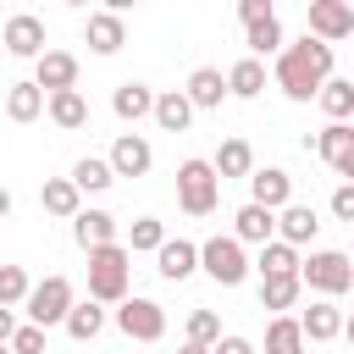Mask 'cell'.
Masks as SVG:
<instances>
[{
  "label": "cell",
  "instance_id": "cell-1",
  "mask_svg": "<svg viewBox=\"0 0 354 354\" xmlns=\"http://www.w3.org/2000/svg\"><path fill=\"white\" fill-rule=\"evenodd\" d=\"M332 77V50L321 44V39H293V44H282L277 50V88L288 94V100H315V88Z\"/></svg>",
  "mask_w": 354,
  "mask_h": 354
},
{
  "label": "cell",
  "instance_id": "cell-2",
  "mask_svg": "<svg viewBox=\"0 0 354 354\" xmlns=\"http://www.w3.org/2000/svg\"><path fill=\"white\" fill-rule=\"evenodd\" d=\"M127 277H133V254L122 243L88 249V299L94 304H122L127 299Z\"/></svg>",
  "mask_w": 354,
  "mask_h": 354
},
{
  "label": "cell",
  "instance_id": "cell-3",
  "mask_svg": "<svg viewBox=\"0 0 354 354\" xmlns=\"http://www.w3.org/2000/svg\"><path fill=\"white\" fill-rule=\"evenodd\" d=\"M299 288H315L326 299H343L354 288V266L343 249H315L310 260H299Z\"/></svg>",
  "mask_w": 354,
  "mask_h": 354
},
{
  "label": "cell",
  "instance_id": "cell-4",
  "mask_svg": "<svg viewBox=\"0 0 354 354\" xmlns=\"http://www.w3.org/2000/svg\"><path fill=\"white\" fill-rule=\"evenodd\" d=\"M72 304H77V293H72V282H66V277H44V282H33V288H28V299H22L28 326H39V332L61 326Z\"/></svg>",
  "mask_w": 354,
  "mask_h": 354
},
{
  "label": "cell",
  "instance_id": "cell-5",
  "mask_svg": "<svg viewBox=\"0 0 354 354\" xmlns=\"http://www.w3.org/2000/svg\"><path fill=\"white\" fill-rule=\"evenodd\" d=\"M216 199H221V183H216L210 160H183V166H177V205H183L188 216H210Z\"/></svg>",
  "mask_w": 354,
  "mask_h": 354
},
{
  "label": "cell",
  "instance_id": "cell-6",
  "mask_svg": "<svg viewBox=\"0 0 354 354\" xmlns=\"http://www.w3.org/2000/svg\"><path fill=\"white\" fill-rule=\"evenodd\" d=\"M199 266H205V277L221 282V288H238V282L249 277V254H243L238 238H205V243H199Z\"/></svg>",
  "mask_w": 354,
  "mask_h": 354
},
{
  "label": "cell",
  "instance_id": "cell-7",
  "mask_svg": "<svg viewBox=\"0 0 354 354\" xmlns=\"http://www.w3.org/2000/svg\"><path fill=\"white\" fill-rule=\"evenodd\" d=\"M116 326H122V337H133V343H160V337H166V310H160L155 299L127 293V299L116 304Z\"/></svg>",
  "mask_w": 354,
  "mask_h": 354
},
{
  "label": "cell",
  "instance_id": "cell-8",
  "mask_svg": "<svg viewBox=\"0 0 354 354\" xmlns=\"http://www.w3.org/2000/svg\"><path fill=\"white\" fill-rule=\"evenodd\" d=\"M348 33H354V6L348 0H310V39H321L332 50Z\"/></svg>",
  "mask_w": 354,
  "mask_h": 354
},
{
  "label": "cell",
  "instance_id": "cell-9",
  "mask_svg": "<svg viewBox=\"0 0 354 354\" xmlns=\"http://www.w3.org/2000/svg\"><path fill=\"white\" fill-rule=\"evenodd\" d=\"M0 44H6L11 55H22V61H39V55H44V22H39L33 11H17V17H6Z\"/></svg>",
  "mask_w": 354,
  "mask_h": 354
},
{
  "label": "cell",
  "instance_id": "cell-10",
  "mask_svg": "<svg viewBox=\"0 0 354 354\" xmlns=\"http://www.w3.org/2000/svg\"><path fill=\"white\" fill-rule=\"evenodd\" d=\"M33 88H39V94H66V88H77V55L44 50V55L33 61Z\"/></svg>",
  "mask_w": 354,
  "mask_h": 354
},
{
  "label": "cell",
  "instance_id": "cell-11",
  "mask_svg": "<svg viewBox=\"0 0 354 354\" xmlns=\"http://www.w3.org/2000/svg\"><path fill=\"white\" fill-rule=\"evenodd\" d=\"M315 155L337 171V177H354V127L348 122H326L315 133Z\"/></svg>",
  "mask_w": 354,
  "mask_h": 354
},
{
  "label": "cell",
  "instance_id": "cell-12",
  "mask_svg": "<svg viewBox=\"0 0 354 354\" xmlns=\"http://www.w3.org/2000/svg\"><path fill=\"white\" fill-rule=\"evenodd\" d=\"M105 166H111V177H144V171L155 166V149H149L144 133H122V138L111 144Z\"/></svg>",
  "mask_w": 354,
  "mask_h": 354
},
{
  "label": "cell",
  "instance_id": "cell-13",
  "mask_svg": "<svg viewBox=\"0 0 354 354\" xmlns=\"http://www.w3.org/2000/svg\"><path fill=\"white\" fill-rule=\"evenodd\" d=\"M249 205H260V210H282V205H293V177L282 171V166H260V171H249Z\"/></svg>",
  "mask_w": 354,
  "mask_h": 354
},
{
  "label": "cell",
  "instance_id": "cell-14",
  "mask_svg": "<svg viewBox=\"0 0 354 354\" xmlns=\"http://www.w3.org/2000/svg\"><path fill=\"white\" fill-rule=\"evenodd\" d=\"M155 271H160L166 282H188V277L199 271V243H188V238H166V243L155 249Z\"/></svg>",
  "mask_w": 354,
  "mask_h": 354
},
{
  "label": "cell",
  "instance_id": "cell-15",
  "mask_svg": "<svg viewBox=\"0 0 354 354\" xmlns=\"http://www.w3.org/2000/svg\"><path fill=\"white\" fill-rule=\"evenodd\" d=\"M299 321V337L304 343H332V337H343V310L332 304V299H315L304 315H293Z\"/></svg>",
  "mask_w": 354,
  "mask_h": 354
},
{
  "label": "cell",
  "instance_id": "cell-16",
  "mask_svg": "<svg viewBox=\"0 0 354 354\" xmlns=\"http://www.w3.org/2000/svg\"><path fill=\"white\" fill-rule=\"evenodd\" d=\"M72 243H77L83 254L116 243V216H111V210H77V216H72Z\"/></svg>",
  "mask_w": 354,
  "mask_h": 354
},
{
  "label": "cell",
  "instance_id": "cell-17",
  "mask_svg": "<svg viewBox=\"0 0 354 354\" xmlns=\"http://www.w3.org/2000/svg\"><path fill=\"white\" fill-rule=\"evenodd\" d=\"M83 39H88V50H94V55H116V50L127 44V28H122V17H116V11H88Z\"/></svg>",
  "mask_w": 354,
  "mask_h": 354
},
{
  "label": "cell",
  "instance_id": "cell-18",
  "mask_svg": "<svg viewBox=\"0 0 354 354\" xmlns=\"http://www.w3.org/2000/svg\"><path fill=\"white\" fill-rule=\"evenodd\" d=\"M315 232H321V221H315L310 205H282L277 210V243L299 249V243H315Z\"/></svg>",
  "mask_w": 354,
  "mask_h": 354
},
{
  "label": "cell",
  "instance_id": "cell-19",
  "mask_svg": "<svg viewBox=\"0 0 354 354\" xmlns=\"http://www.w3.org/2000/svg\"><path fill=\"white\" fill-rule=\"evenodd\" d=\"M111 111L122 116V122H144L149 111H155V88L149 83H116V94H111Z\"/></svg>",
  "mask_w": 354,
  "mask_h": 354
},
{
  "label": "cell",
  "instance_id": "cell-20",
  "mask_svg": "<svg viewBox=\"0 0 354 354\" xmlns=\"http://www.w3.org/2000/svg\"><path fill=\"white\" fill-rule=\"evenodd\" d=\"M183 100H188L194 111H216V105L227 100V83H221V72H216V66H199V72L188 77V88H183Z\"/></svg>",
  "mask_w": 354,
  "mask_h": 354
},
{
  "label": "cell",
  "instance_id": "cell-21",
  "mask_svg": "<svg viewBox=\"0 0 354 354\" xmlns=\"http://www.w3.org/2000/svg\"><path fill=\"white\" fill-rule=\"evenodd\" d=\"M44 111H50V122L66 127V133L88 127V100H83L77 88H66V94H44Z\"/></svg>",
  "mask_w": 354,
  "mask_h": 354
},
{
  "label": "cell",
  "instance_id": "cell-22",
  "mask_svg": "<svg viewBox=\"0 0 354 354\" xmlns=\"http://www.w3.org/2000/svg\"><path fill=\"white\" fill-rule=\"evenodd\" d=\"M210 171H216V183H227V177H249V171H254V149H249V138H227V144L216 149Z\"/></svg>",
  "mask_w": 354,
  "mask_h": 354
},
{
  "label": "cell",
  "instance_id": "cell-23",
  "mask_svg": "<svg viewBox=\"0 0 354 354\" xmlns=\"http://www.w3.org/2000/svg\"><path fill=\"white\" fill-rule=\"evenodd\" d=\"M232 238H238V243H271V238H277V216L260 210V205H243V210L232 216Z\"/></svg>",
  "mask_w": 354,
  "mask_h": 354
},
{
  "label": "cell",
  "instance_id": "cell-24",
  "mask_svg": "<svg viewBox=\"0 0 354 354\" xmlns=\"http://www.w3.org/2000/svg\"><path fill=\"white\" fill-rule=\"evenodd\" d=\"M61 326H66V337H72V343H94V337L105 332V304L83 299V304H72V310H66V321H61Z\"/></svg>",
  "mask_w": 354,
  "mask_h": 354
},
{
  "label": "cell",
  "instance_id": "cell-25",
  "mask_svg": "<svg viewBox=\"0 0 354 354\" xmlns=\"http://www.w3.org/2000/svg\"><path fill=\"white\" fill-rule=\"evenodd\" d=\"M39 205L50 210V216H61V221H72L77 210H83V194L66 183V177H44V188H39Z\"/></svg>",
  "mask_w": 354,
  "mask_h": 354
},
{
  "label": "cell",
  "instance_id": "cell-26",
  "mask_svg": "<svg viewBox=\"0 0 354 354\" xmlns=\"http://www.w3.org/2000/svg\"><path fill=\"white\" fill-rule=\"evenodd\" d=\"M315 100H321L326 122H348V116H354V83H348V77H326V83L315 88Z\"/></svg>",
  "mask_w": 354,
  "mask_h": 354
},
{
  "label": "cell",
  "instance_id": "cell-27",
  "mask_svg": "<svg viewBox=\"0 0 354 354\" xmlns=\"http://www.w3.org/2000/svg\"><path fill=\"white\" fill-rule=\"evenodd\" d=\"M149 116L160 122V133H183L194 122V105L183 100V88H166V94H155V111Z\"/></svg>",
  "mask_w": 354,
  "mask_h": 354
},
{
  "label": "cell",
  "instance_id": "cell-28",
  "mask_svg": "<svg viewBox=\"0 0 354 354\" xmlns=\"http://www.w3.org/2000/svg\"><path fill=\"white\" fill-rule=\"evenodd\" d=\"M77 194H105L116 177H111V166H105V155H83L77 166H72V177H66Z\"/></svg>",
  "mask_w": 354,
  "mask_h": 354
},
{
  "label": "cell",
  "instance_id": "cell-29",
  "mask_svg": "<svg viewBox=\"0 0 354 354\" xmlns=\"http://www.w3.org/2000/svg\"><path fill=\"white\" fill-rule=\"evenodd\" d=\"M221 83H227V94H238V100H254V94L266 88V66L243 55V61H232V72H227Z\"/></svg>",
  "mask_w": 354,
  "mask_h": 354
},
{
  "label": "cell",
  "instance_id": "cell-30",
  "mask_svg": "<svg viewBox=\"0 0 354 354\" xmlns=\"http://www.w3.org/2000/svg\"><path fill=\"white\" fill-rule=\"evenodd\" d=\"M299 293H304L299 277H260V310H277L282 315V310L299 304Z\"/></svg>",
  "mask_w": 354,
  "mask_h": 354
},
{
  "label": "cell",
  "instance_id": "cell-31",
  "mask_svg": "<svg viewBox=\"0 0 354 354\" xmlns=\"http://www.w3.org/2000/svg\"><path fill=\"white\" fill-rule=\"evenodd\" d=\"M6 116H11V122H33V116H44V94H39L33 83H11V88H6Z\"/></svg>",
  "mask_w": 354,
  "mask_h": 354
},
{
  "label": "cell",
  "instance_id": "cell-32",
  "mask_svg": "<svg viewBox=\"0 0 354 354\" xmlns=\"http://www.w3.org/2000/svg\"><path fill=\"white\" fill-rule=\"evenodd\" d=\"M260 277H299V249H288V243H260Z\"/></svg>",
  "mask_w": 354,
  "mask_h": 354
},
{
  "label": "cell",
  "instance_id": "cell-33",
  "mask_svg": "<svg viewBox=\"0 0 354 354\" xmlns=\"http://www.w3.org/2000/svg\"><path fill=\"white\" fill-rule=\"evenodd\" d=\"M266 354H304V337H299V321L293 315H277L266 326Z\"/></svg>",
  "mask_w": 354,
  "mask_h": 354
},
{
  "label": "cell",
  "instance_id": "cell-34",
  "mask_svg": "<svg viewBox=\"0 0 354 354\" xmlns=\"http://www.w3.org/2000/svg\"><path fill=\"white\" fill-rule=\"evenodd\" d=\"M243 39H249V61H260V55H277V50H282V22H277V17H266V22L243 28Z\"/></svg>",
  "mask_w": 354,
  "mask_h": 354
},
{
  "label": "cell",
  "instance_id": "cell-35",
  "mask_svg": "<svg viewBox=\"0 0 354 354\" xmlns=\"http://www.w3.org/2000/svg\"><path fill=\"white\" fill-rule=\"evenodd\" d=\"M160 243H166V227H160V221H155V216H138V221H133V232H127V243H122V249H127V254H155V249H160Z\"/></svg>",
  "mask_w": 354,
  "mask_h": 354
},
{
  "label": "cell",
  "instance_id": "cell-36",
  "mask_svg": "<svg viewBox=\"0 0 354 354\" xmlns=\"http://www.w3.org/2000/svg\"><path fill=\"white\" fill-rule=\"evenodd\" d=\"M28 288H33V282H28L22 266H0V310H17V304L28 299Z\"/></svg>",
  "mask_w": 354,
  "mask_h": 354
},
{
  "label": "cell",
  "instance_id": "cell-37",
  "mask_svg": "<svg viewBox=\"0 0 354 354\" xmlns=\"http://www.w3.org/2000/svg\"><path fill=\"white\" fill-rule=\"evenodd\" d=\"M216 337H221V315H216V310H194V315H188V337H183V343L210 348Z\"/></svg>",
  "mask_w": 354,
  "mask_h": 354
},
{
  "label": "cell",
  "instance_id": "cell-38",
  "mask_svg": "<svg viewBox=\"0 0 354 354\" xmlns=\"http://www.w3.org/2000/svg\"><path fill=\"white\" fill-rule=\"evenodd\" d=\"M6 348H11V354H44V332H39V326H17Z\"/></svg>",
  "mask_w": 354,
  "mask_h": 354
},
{
  "label": "cell",
  "instance_id": "cell-39",
  "mask_svg": "<svg viewBox=\"0 0 354 354\" xmlns=\"http://www.w3.org/2000/svg\"><path fill=\"white\" fill-rule=\"evenodd\" d=\"M238 17H243V28H254V22L277 17V6H271V0H238Z\"/></svg>",
  "mask_w": 354,
  "mask_h": 354
},
{
  "label": "cell",
  "instance_id": "cell-40",
  "mask_svg": "<svg viewBox=\"0 0 354 354\" xmlns=\"http://www.w3.org/2000/svg\"><path fill=\"white\" fill-rule=\"evenodd\" d=\"M332 216L337 221H354V183H337L332 188Z\"/></svg>",
  "mask_w": 354,
  "mask_h": 354
},
{
  "label": "cell",
  "instance_id": "cell-41",
  "mask_svg": "<svg viewBox=\"0 0 354 354\" xmlns=\"http://www.w3.org/2000/svg\"><path fill=\"white\" fill-rule=\"evenodd\" d=\"M210 354H254V343H249V337H238V332H221V337L210 343Z\"/></svg>",
  "mask_w": 354,
  "mask_h": 354
},
{
  "label": "cell",
  "instance_id": "cell-42",
  "mask_svg": "<svg viewBox=\"0 0 354 354\" xmlns=\"http://www.w3.org/2000/svg\"><path fill=\"white\" fill-rule=\"evenodd\" d=\"M11 332H17V310H0V343H11Z\"/></svg>",
  "mask_w": 354,
  "mask_h": 354
},
{
  "label": "cell",
  "instance_id": "cell-43",
  "mask_svg": "<svg viewBox=\"0 0 354 354\" xmlns=\"http://www.w3.org/2000/svg\"><path fill=\"white\" fill-rule=\"evenodd\" d=\"M0 216H11V188H0Z\"/></svg>",
  "mask_w": 354,
  "mask_h": 354
},
{
  "label": "cell",
  "instance_id": "cell-44",
  "mask_svg": "<svg viewBox=\"0 0 354 354\" xmlns=\"http://www.w3.org/2000/svg\"><path fill=\"white\" fill-rule=\"evenodd\" d=\"M177 354H210V348H199V343H183V348H177Z\"/></svg>",
  "mask_w": 354,
  "mask_h": 354
},
{
  "label": "cell",
  "instance_id": "cell-45",
  "mask_svg": "<svg viewBox=\"0 0 354 354\" xmlns=\"http://www.w3.org/2000/svg\"><path fill=\"white\" fill-rule=\"evenodd\" d=\"M0 354H11V348H6V343H0Z\"/></svg>",
  "mask_w": 354,
  "mask_h": 354
}]
</instances>
